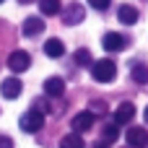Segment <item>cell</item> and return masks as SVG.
Listing matches in <instances>:
<instances>
[{"label":"cell","instance_id":"obj_18","mask_svg":"<svg viewBox=\"0 0 148 148\" xmlns=\"http://www.w3.org/2000/svg\"><path fill=\"white\" fill-rule=\"evenodd\" d=\"M75 62L81 65V68H88V65H94V60H91V52L88 49H75Z\"/></svg>","mask_w":148,"mask_h":148},{"label":"cell","instance_id":"obj_17","mask_svg":"<svg viewBox=\"0 0 148 148\" xmlns=\"http://www.w3.org/2000/svg\"><path fill=\"white\" fill-rule=\"evenodd\" d=\"M60 148H83V138L78 133H70V135H65L60 140Z\"/></svg>","mask_w":148,"mask_h":148},{"label":"cell","instance_id":"obj_14","mask_svg":"<svg viewBox=\"0 0 148 148\" xmlns=\"http://www.w3.org/2000/svg\"><path fill=\"white\" fill-rule=\"evenodd\" d=\"M130 75H133V81H135V83L146 86V83H148V65L135 62V65H133V70H130Z\"/></svg>","mask_w":148,"mask_h":148},{"label":"cell","instance_id":"obj_23","mask_svg":"<svg viewBox=\"0 0 148 148\" xmlns=\"http://www.w3.org/2000/svg\"><path fill=\"white\" fill-rule=\"evenodd\" d=\"M18 3H31V0H18Z\"/></svg>","mask_w":148,"mask_h":148},{"label":"cell","instance_id":"obj_11","mask_svg":"<svg viewBox=\"0 0 148 148\" xmlns=\"http://www.w3.org/2000/svg\"><path fill=\"white\" fill-rule=\"evenodd\" d=\"M133 117H135V107H133L130 101H122V104L117 107V112H114V122H117V125H127Z\"/></svg>","mask_w":148,"mask_h":148},{"label":"cell","instance_id":"obj_13","mask_svg":"<svg viewBox=\"0 0 148 148\" xmlns=\"http://www.w3.org/2000/svg\"><path fill=\"white\" fill-rule=\"evenodd\" d=\"M44 55L47 57H62L65 55V44L60 39H47L44 42Z\"/></svg>","mask_w":148,"mask_h":148},{"label":"cell","instance_id":"obj_2","mask_svg":"<svg viewBox=\"0 0 148 148\" xmlns=\"http://www.w3.org/2000/svg\"><path fill=\"white\" fill-rule=\"evenodd\" d=\"M18 127L23 130V133H39L42 127H44V114L39 112V109H29V112H23L21 114V120H18Z\"/></svg>","mask_w":148,"mask_h":148},{"label":"cell","instance_id":"obj_21","mask_svg":"<svg viewBox=\"0 0 148 148\" xmlns=\"http://www.w3.org/2000/svg\"><path fill=\"white\" fill-rule=\"evenodd\" d=\"M94 148H109V143H96Z\"/></svg>","mask_w":148,"mask_h":148},{"label":"cell","instance_id":"obj_6","mask_svg":"<svg viewBox=\"0 0 148 148\" xmlns=\"http://www.w3.org/2000/svg\"><path fill=\"white\" fill-rule=\"evenodd\" d=\"M101 44H104L107 52H120V49L127 47V39H125L122 34H117V31H107L104 39H101Z\"/></svg>","mask_w":148,"mask_h":148},{"label":"cell","instance_id":"obj_7","mask_svg":"<svg viewBox=\"0 0 148 148\" xmlns=\"http://www.w3.org/2000/svg\"><path fill=\"white\" fill-rule=\"evenodd\" d=\"M94 122H96V117H94V112H78L75 117H73V130L81 135V133H86V130H91L94 127Z\"/></svg>","mask_w":148,"mask_h":148},{"label":"cell","instance_id":"obj_15","mask_svg":"<svg viewBox=\"0 0 148 148\" xmlns=\"http://www.w3.org/2000/svg\"><path fill=\"white\" fill-rule=\"evenodd\" d=\"M39 10L44 16H57L62 10V3L60 0H39Z\"/></svg>","mask_w":148,"mask_h":148},{"label":"cell","instance_id":"obj_5","mask_svg":"<svg viewBox=\"0 0 148 148\" xmlns=\"http://www.w3.org/2000/svg\"><path fill=\"white\" fill-rule=\"evenodd\" d=\"M130 148H148V130L146 127H127L125 133Z\"/></svg>","mask_w":148,"mask_h":148},{"label":"cell","instance_id":"obj_9","mask_svg":"<svg viewBox=\"0 0 148 148\" xmlns=\"http://www.w3.org/2000/svg\"><path fill=\"white\" fill-rule=\"evenodd\" d=\"M44 94H47L49 99H60V96L65 94V81L57 78V75L47 78V81H44Z\"/></svg>","mask_w":148,"mask_h":148},{"label":"cell","instance_id":"obj_3","mask_svg":"<svg viewBox=\"0 0 148 148\" xmlns=\"http://www.w3.org/2000/svg\"><path fill=\"white\" fill-rule=\"evenodd\" d=\"M83 18H86V8L83 5H78V3L65 5V10H62V23L65 26H78Z\"/></svg>","mask_w":148,"mask_h":148},{"label":"cell","instance_id":"obj_22","mask_svg":"<svg viewBox=\"0 0 148 148\" xmlns=\"http://www.w3.org/2000/svg\"><path fill=\"white\" fill-rule=\"evenodd\" d=\"M143 117H146V122H148V107H146V112H143Z\"/></svg>","mask_w":148,"mask_h":148},{"label":"cell","instance_id":"obj_4","mask_svg":"<svg viewBox=\"0 0 148 148\" xmlns=\"http://www.w3.org/2000/svg\"><path fill=\"white\" fill-rule=\"evenodd\" d=\"M29 65H31V55H29V52H23V49L10 52V57H8V68H10L13 73H23V70H29Z\"/></svg>","mask_w":148,"mask_h":148},{"label":"cell","instance_id":"obj_19","mask_svg":"<svg viewBox=\"0 0 148 148\" xmlns=\"http://www.w3.org/2000/svg\"><path fill=\"white\" fill-rule=\"evenodd\" d=\"M109 3H112V0H88V5H91V8H96V10H107V8H109Z\"/></svg>","mask_w":148,"mask_h":148},{"label":"cell","instance_id":"obj_12","mask_svg":"<svg viewBox=\"0 0 148 148\" xmlns=\"http://www.w3.org/2000/svg\"><path fill=\"white\" fill-rule=\"evenodd\" d=\"M117 18H120V23H125V26H133V23L138 21V8H133V5H120V10H117Z\"/></svg>","mask_w":148,"mask_h":148},{"label":"cell","instance_id":"obj_24","mask_svg":"<svg viewBox=\"0 0 148 148\" xmlns=\"http://www.w3.org/2000/svg\"><path fill=\"white\" fill-rule=\"evenodd\" d=\"M0 3H3V0H0Z\"/></svg>","mask_w":148,"mask_h":148},{"label":"cell","instance_id":"obj_20","mask_svg":"<svg viewBox=\"0 0 148 148\" xmlns=\"http://www.w3.org/2000/svg\"><path fill=\"white\" fill-rule=\"evenodd\" d=\"M0 148H13V140L8 135H0Z\"/></svg>","mask_w":148,"mask_h":148},{"label":"cell","instance_id":"obj_16","mask_svg":"<svg viewBox=\"0 0 148 148\" xmlns=\"http://www.w3.org/2000/svg\"><path fill=\"white\" fill-rule=\"evenodd\" d=\"M101 135H104V143L117 140V138H120V125H117V122H107L104 130H101Z\"/></svg>","mask_w":148,"mask_h":148},{"label":"cell","instance_id":"obj_10","mask_svg":"<svg viewBox=\"0 0 148 148\" xmlns=\"http://www.w3.org/2000/svg\"><path fill=\"white\" fill-rule=\"evenodd\" d=\"M21 31H23V36H36V34H42V31H44V18H39V16H29V18L23 21Z\"/></svg>","mask_w":148,"mask_h":148},{"label":"cell","instance_id":"obj_8","mask_svg":"<svg viewBox=\"0 0 148 148\" xmlns=\"http://www.w3.org/2000/svg\"><path fill=\"white\" fill-rule=\"evenodd\" d=\"M21 81L18 78H5L3 83H0V94H3V99H18L21 96Z\"/></svg>","mask_w":148,"mask_h":148},{"label":"cell","instance_id":"obj_1","mask_svg":"<svg viewBox=\"0 0 148 148\" xmlns=\"http://www.w3.org/2000/svg\"><path fill=\"white\" fill-rule=\"evenodd\" d=\"M91 75H94V81L96 83H112L114 81V75H117V65H114V60H96L94 65H91Z\"/></svg>","mask_w":148,"mask_h":148}]
</instances>
